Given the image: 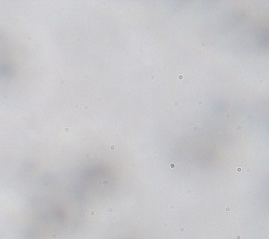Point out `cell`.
Returning <instances> with one entry per match:
<instances>
[{"label": "cell", "mask_w": 269, "mask_h": 239, "mask_svg": "<svg viewBox=\"0 0 269 239\" xmlns=\"http://www.w3.org/2000/svg\"><path fill=\"white\" fill-rule=\"evenodd\" d=\"M182 79H183V76L182 75L179 76V80H182Z\"/></svg>", "instance_id": "3957f363"}, {"label": "cell", "mask_w": 269, "mask_h": 239, "mask_svg": "<svg viewBox=\"0 0 269 239\" xmlns=\"http://www.w3.org/2000/svg\"><path fill=\"white\" fill-rule=\"evenodd\" d=\"M65 131H66V133H68V131H69V128H68V127H66V128H65Z\"/></svg>", "instance_id": "277c9868"}, {"label": "cell", "mask_w": 269, "mask_h": 239, "mask_svg": "<svg viewBox=\"0 0 269 239\" xmlns=\"http://www.w3.org/2000/svg\"><path fill=\"white\" fill-rule=\"evenodd\" d=\"M179 104H180V101H179V100H177V101H176V103H175V106H176V107H178V106H179Z\"/></svg>", "instance_id": "7a4b0ae2"}, {"label": "cell", "mask_w": 269, "mask_h": 239, "mask_svg": "<svg viewBox=\"0 0 269 239\" xmlns=\"http://www.w3.org/2000/svg\"><path fill=\"white\" fill-rule=\"evenodd\" d=\"M241 129H242V127H241V125H238V126H237V130L239 131V134H240V133H241Z\"/></svg>", "instance_id": "6da1fadb"}]
</instances>
